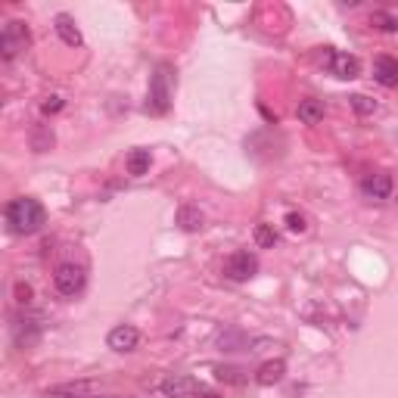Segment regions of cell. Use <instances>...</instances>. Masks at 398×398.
Here are the masks:
<instances>
[{"label":"cell","instance_id":"obj_1","mask_svg":"<svg viewBox=\"0 0 398 398\" xmlns=\"http://www.w3.org/2000/svg\"><path fill=\"white\" fill-rule=\"evenodd\" d=\"M47 221V211L38 199L31 197H19L6 206V224L13 234H38Z\"/></svg>","mask_w":398,"mask_h":398},{"label":"cell","instance_id":"obj_2","mask_svg":"<svg viewBox=\"0 0 398 398\" xmlns=\"http://www.w3.org/2000/svg\"><path fill=\"white\" fill-rule=\"evenodd\" d=\"M172 69L168 66H159L156 75L150 78V97H147V109L150 112H168V106H172Z\"/></svg>","mask_w":398,"mask_h":398},{"label":"cell","instance_id":"obj_3","mask_svg":"<svg viewBox=\"0 0 398 398\" xmlns=\"http://www.w3.org/2000/svg\"><path fill=\"white\" fill-rule=\"evenodd\" d=\"M28 41H31L28 25L19 22V19L6 22L4 25V35H0V56H4V59H16L25 47H28Z\"/></svg>","mask_w":398,"mask_h":398},{"label":"cell","instance_id":"obj_4","mask_svg":"<svg viewBox=\"0 0 398 398\" xmlns=\"http://www.w3.org/2000/svg\"><path fill=\"white\" fill-rule=\"evenodd\" d=\"M324 69L330 75H336V78H342V81H352V78H358L361 75V63H358V56L342 53V50H327L324 53Z\"/></svg>","mask_w":398,"mask_h":398},{"label":"cell","instance_id":"obj_5","mask_svg":"<svg viewBox=\"0 0 398 398\" xmlns=\"http://www.w3.org/2000/svg\"><path fill=\"white\" fill-rule=\"evenodd\" d=\"M53 286H56L59 295H78L84 290V271L78 265H72V261H66V265L56 268Z\"/></svg>","mask_w":398,"mask_h":398},{"label":"cell","instance_id":"obj_6","mask_svg":"<svg viewBox=\"0 0 398 398\" xmlns=\"http://www.w3.org/2000/svg\"><path fill=\"white\" fill-rule=\"evenodd\" d=\"M256 271H258V258L252 256V252H234L224 265V274L231 277V281H249Z\"/></svg>","mask_w":398,"mask_h":398},{"label":"cell","instance_id":"obj_7","mask_svg":"<svg viewBox=\"0 0 398 398\" xmlns=\"http://www.w3.org/2000/svg\"><path fill=\"white\" fill-rule=\"evenodd\" d=\"M392 174H386V172H377V174H367L361 181V193L367 199H374V202H379V199H389L392 197Z\"/></svg>","mask_w":398,"mask_h":398},{"label":"cell","instance_id":"obj_8","mask_svg":"<svg viewBox=\"0 0 398 398\" xmlns=\"http://www.w3.org/2000/svg\"><path fill=\"white\" fill-rule=\"evenodd\" d=\"M106 342H109V349L112 352H134L137 349V342H140V333L131 324H122V327L109 330Z\"/></svg>","mask_w":398,"mask_h":398},{"label":"cell","instance_id":"obj_9","mask_svg":"<svg viewBox=\"0 0 398 398\" xmlns=\"http://www.w3.org/2000/svg\"><path fill=\"white\" fill-rule=\"evenodd\" d=\"M162 395L165 398H187L197 392V379L193 377H184V374H172V377H165L162 379Z\"/></svg>","mask_w":398,"mask_h":398},{"label":"cell","instance_id":"obj_10","mask_svg":"<svg viewBox=\"0 0 398 398\" xmlns=\"http://www.w3.org/2000/svg\"><path fill=\"white\" fill-rule=\"evenodd\" d=\"M100 383H94V379H81V383H63L56 389H50L47 398H90L97 395Z\"/></svg>","mask_w":398,"mask_h":398},{"label":"cell","instance_id":"obj_11","mask_svg":"<svg viewBox=\"0 0 398 398\" xmlns=\"http://www.w3.org/2000/svg\"><path fill=\"white\" fill-rule=\"evenodd\" d=\"M374 81L383 84V88H398V59L395 56H377Z\"/></svg>","mask_w":398,"mask_h":398},{"label":"cell","instance_id":"obj_12","mask_svg":"<svg viewBox=\"0 0 398 398\" xmlns=\"http://www.w3.org/2000/svg\"><path fill=\"white\" fill-rule=\"evenodd\" d=\"M56 35L63 38V44L81 47V31H78V25H75V19L69 13H59L56 16Z\"/></svg>","mask_w":398,"mask_h":398},{"label":"cell","instance_id":"obj_13","mask_svg":"<svg viewBox=\"0 0 398 398\" xmlns=\"http://www.w3.org/2000/svg\"><path fill=\"white\" fill-rule=\"evenodd\" d=\"M283 374H286V364L283 361H268V364H261V367H258L256 379L261 386H274V383H281V379H283Z\"/></svg>","mask_w":398,"mask_h":398},{"label":"cell","instance_id":"obj_14","mask_svg":"<svg viewBox=\"0 0 398 398\" xmlns=\"http://www.w3.org/2000/svg\"><path fill=\"white\" fill-rule=\"evenodd\" d=\"M150 162H152L150 150H131L128 152V174H134V177L147 174L150 172Z\"/></svg>","mask_w":398,"mask_h":398},{"label":"cell","instance_id":"obj_15","mask_svg":"<svg viewBox=\"0 0 398 398\" xmlns=\"http://www.w3.org/2000/svg\"><path fill=\"white\" fill-rule=\"evenodd\" d=\"M320 118H324V103H320V100H302L299 103V122L318 125Z\"/></svg>","mask_w":398,"mask_h":398},{"label":"cell","instance_id":"obj_16","mask_svg":"<svg viewBox=\"0 0 398 398\" xmlns=\"http://www.w3.org/2000/svg\"><path fill=\"white\" fill-rule=\"evenodd\" d=\"M177 224H181V231H187V234H197L199 227H202V211H199V209H190V206H184L181 211H177Z\"/></svg>","mask_w":398,"mask_h":398},{"label":"cell","instance_id":"obj_17","mask_svg":"<svg viewBox=\"0 0 398 398\" xmlns=\"http://www.w3.org/2000/svg\"><path fill=\"white\" fill-rule=\"evenodd\" d=\"M370 25H374L377 31L392 35V31H398V16H392L389 10H374V13H370Z\"/></svg>","mask_w":398,"mask_h":398},{"label":"cell","instance_id":"obj_18","mask_svg":"<svg viewBox=\"0 0 398 398\" xmlns=\"http://www.w3.org/2000/svg\"><path fill=\"white\" fill-rule=\"evenodd\" d=\"M256 243H258L261 249H271V246H274V243H277L274 227H271V224H258V227H256Z\"/></svg>","mask_w":398,"mask_h":398},{"label":"cell","instance_id":"obj_19","mask_svg":"<svg viewBox=\"0 0 398 398\" xmlns=\"http://www.w3.org/2000/svg\"><path fill=\"white\" fill-rule=\"evenodd\" d=\"M352 106H355V112H358V115L377 112V103H374L370 97H364V94H355V97H352Z\"/></svg>","mask_w":398,"mask_h":398},{"label":"cell","instance_id":"obj_20","mask_svg":"<svg viewBox=\"0 0 398 398\" xmlns=\"http://www.w3.org/2000/svg\"><path fill=\"white\" fill-rule=\"evenodd\" d=\"M243 342V336L240 333H221L218 336V345H221L224 352H236V345Z\"/></svg>","mask_w":398,"mask_h":398},{"label":"cell","instance_id":"obj_21","mask_svg":"<svg viewBox=\"0 0 398 398\" xmlns=\"http://www.w3.org/2000/svg\"><path fill=\"white\" fill-rule=\"evenodd\" d=\"M215 374H218V379H224V383H243V377H240L236 367H218Z\"/></svg>","mask_w":398,"mask_h":398},{"label":"cell","instance_id":"obj_22","mask_svg":"<svg viewBox=\"0 0 398 398\" xmlns=\"http://www.w3.org/2000/svg\"><path fill=\"white\" fill-rule=\"evenodd\" d=\"M286 227H290L293 234H305V218L295 215V211H290V215H286Z\"/></svg>","mask_w":398,"mask_h":398},{"label":"cell","instance_id":"obj_23","mask_svg":"<svg viewBox=\"0 0 398 398\" xmlns=\"http://www.w3.org/2000/svg\"><path fill=\"white\" fill-rule=\"evenodd\" d=\"M16 295H19L22 305H28L31 302V286L28 283H19V286H16Z\"/></svg>","mask_w":398,"mask_h":398},{"label":"cell","instance_id":"obj_24","mask_svg":"<svg viewBox=\"0 0 398 398\" xmlns=\"http://www.w3.org/2000/svg\"><path fill=\"white\" fill-rule=\"evenodd\" d=\"M41 109H44L47 115H50V112H59V109H63V100H59V97H50V100H47V103L41 106Z\"/></svg>","mask_w":398,"mask_h":398},{"label":"cell","instance_id":"obj_25","mask_svg":"<svg viewBox=\"0 0 398 398\" xmlns=\"http://www.w3.org/2000/svg\"><path fill=\"white\" fill-rule=\"evenodd\" d=\"M197 398H215V395H211V392H199Z\"/></svg>","mask_w":398,"mask_h":398},{"label":"cell","instance_id":"obj_26","mask_svg":"<svg viewBox=\"0 0 398 398\" xmlns=\"http://www.w3.org/2000/svg\"><path fill=\"white\" fill-rule=\"evenodd\" d=\"M90 398H115V395H90Z\"/></svg>","mask_w":398,"mask_h":398}]
</instances>
